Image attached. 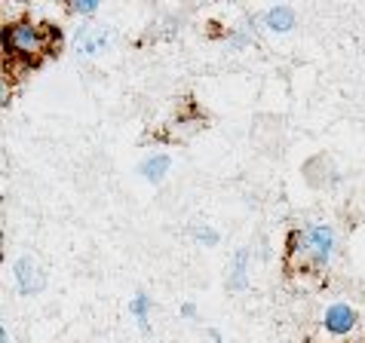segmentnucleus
Returning a JSON list of instances; mask_svg holds the SVG:
<instances>
[{
	"label": "nucleus",
	"instance_id": "nucleus-11",
	"mask_svg": "<svg viewBox=\"0 0 365 343\" xmlns=\"http://www.w3.org/2000/svg\"><path fill=\"white\" fill-rule=\"evenodd\" d=\"M68 13L71 16H80V19H93L98 13V0H71Z\"/></svg>",
	"mask_w": 365,
	"mask_h": 343
},
{
	"label": "nucleus",
	"instance_id": "nucleus-12",
	"mask_svg": "<svg viewBox=\"0 0 365 343\" xmlns=\"http://www.w3.org/2000/svg\"><path fill=\"white\" fill-rule=\"evenodd\" d=\"M178 312H181V319H187V322H194V319L200 316V310H197L194 300H185V304L178 307Z\"/></svg>",
	"mask_w": 365,
	"mask_h": 343
},
{
	"label": "nucleus",
	"instance_id": "nucleus-10",
	"mask_svg": "<svg viewBox=\"0 0 365 343\" xmlns=\"http://www.w3.org/2000/svg\"><path fill=\"white\" fill-rule=\"evenodd\" d=\"M190 233V239L197 242V246H202V248H215V246H221V230L218 227H212V224H206V221H202V224H194L187 230Z\"/></svg>",
	"mask_w": 365,
	"mask_h": 343
},
{
	"label": "nucleus",
	"instance_id": "nucleus-6",
	"mask_svg": "<svg viewBox=\"0 0 365 343\" xmlns=\"http://www.w3.org/2000/svg\"><path fill=\"white\" fill-rule=\"evenodd\" d=\"M252 264H255V251H252V246L233 248V255L227 260V276H225V285H227L230 295H242V291L252 288Z\"/></svg>",
	"mask_w": 365,
	"mask_h": 343
},
{
	"label": "nucleus",
	"instance_id": "nucleus-13",
	"mask_svg": "<svg viewBox=\"0 0 365 343\" xmlns=\"http://www.w3.org/2000/svg\"><path fill=\"white\" fill-rule=\"evenodd\" d=\"M206 334H209V340H212V343H225V337H221V331H218V328H209Z\"/></svg>",
	"mask_w": 365,
	"mask_h": 343
},
{
	"label": "nucleus",
	"instance_id": "nucleus-9",
	"mask_svg": "<svg viewBox=\"0 0 365 343\" xmlns=\"http://www.w3.org/2000/svg\"><path fill=\"white\" fill-rule=\"evenodd\" d=\"M154 295H148V291H135L133 297H129V316H133L135 328L141 331V334H150L154 331V325H150V316H154Z\"/></svg>",
	"mask_w": 365,
	"mask_h": 343
},
{
	"label": "nucleus",
	"instance_id": "nucleus-3",
	"mask_svg": "<svg viewBox=\"0 0 365 343\" xmlns=\"http://www.w3.org/2000/svg\"><path fill=\"white\" fill-rule=\"evenodd\" d=\"M13 285H16L19 295H25V297L43 295L46 285H49V273H46L43 260H40L37 255H31V251L19 255L13 260Z\"/></svg>",
	"mask_w": 365,
	"mask_h": 343
},
{
	"label": "nucleus",
	"instance_id": "nucleus-7",
	"mask_svg": "<svg viewBox=\"0 0 365 343\" xmlns=\"http://www.w3.org/2000/svg\"><path fill=\"white\" fill-rule=\"evenodd\" d=\"M258 25L264 28L267 34H277V37L292 34L298 28V9L292 4H273L258 16Z\"/></svg>",
	"mask_w": 365,
	"mask_h": 343
},
{
	"label": "nucleus",
	"instance_id": "nucleus-1",
	"mask_svg": "<svg viewBox=\"0 0 365 343\" xmlns=\"http://www.w3.org/2000/svg\"><path fill=\"white\" fill-rule=\"evenodd\" d=\"M338 230L329 221H307L295 227L286 242V264L295 273H322L338 258Z\"/></svg>",
	"mask_w": 365,
	"mask_h": 343
},
{
	"label": "nucleus",
	"instance_id": "nucleus-4",
	"mask_svg": "<svg viewBox=\"0 0 365 343\" xmlns=\"http://www.w3.org/2000/svg\"><path fill=\"white\" fill-rule=\"evenodd\" d=\"M319 322L331 337H350V334H356L362 325V312L353 307L350 300H331V304L322 310Z\"/></svg>",
	"mask_w": 365,
	"mask_h": 343
},
{
	"label": "nucleus",
	"instance_id": "nucleus-14",
	"mask_svg": "<svg viewBox=\"0 0 365 343\" xmlns=\"http://www.w3.org/2000/svg\"><path fill=\"white\" fill-rule=\"evenodd\" d=\"M0 343H13V334H9V331H6V325L0 328Z\"/></svg>",
	"mask_w": 365,
	"mask_h": 343
},
{
	"label": "nucleus",
	"instance_id": "nucleus-8",
	"mask_svg": "<svg viewBox=\"0 0 365 343\" xmlns=\"http://www.w3.org/2000/svg\"><path fill=\"white\" fill-rule=\"evenodd\" d=\"M172 172V154L169 150H150V154L138 163V175L141 181H148V184H163Z\"/></svg>",
	"mask_w": 365,
	"mask_h": 343
},
{
	"label": "nucleus",
	"instance_id": "nucleus-5",
	"mask_svg": "<svg viewBox=\"0 0 365 343\" xmlns=\"http://www.w3.org/2000/svg\"><path fill=\"white\" fill-rule=\"evenodd\" d=\"M117 40V31L110 25H80L74 34V53L77 58H98L105 56Z\"/></svg>",
	"mask_w": 365,
	"mask_h": 343
},
{
	"label": "nucleus",
	"instance_id": "nucleus-2",
	"mask_svg": "<svg viewBox=\"0 0 365 343\" xmlns=\"http://www.w3.org/2000/svg\"><path fill=\"white\" fill-rule=\"evenodd\" d=\"M58 43V31L49 22L34 19H13L4 25V53L25 65H37Z\"/></svg>",
	"mask_w": 365,
	"mask_h": 343
}]
</instances>
